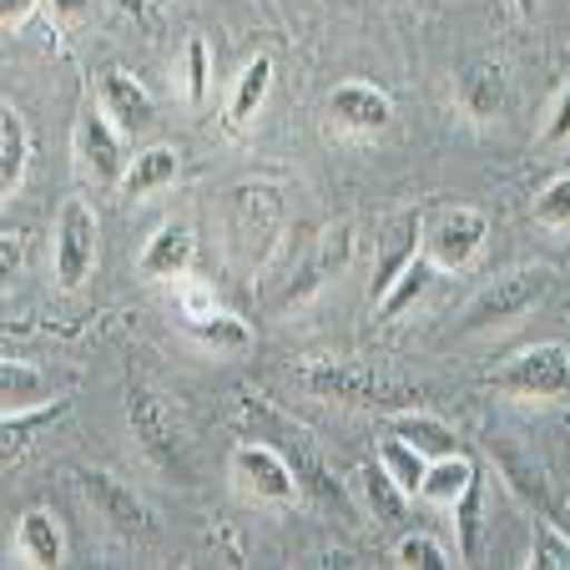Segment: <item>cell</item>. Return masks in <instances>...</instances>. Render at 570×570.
Listing matches in <instances>:
<instances>
[{
    "label": "cell",
    "instance_id": "cell-1",
    "mask_svg": "<svg viewBox=\"0 0 570 570\" xmlns=\"http://www.w3.org/2000/svg\"><path fill=\"white\" fill-rule=\"evenodd\" d=\"M237 420H243V434L268 440V444H278V450L288 454V464L298 470L303 495H308L313 505L328 510V515H338L344 525H354V500H348L344 480H334V470L323 464V454H318V444L308 440V430H298L288 414H278L263 394H243V399H237Z\"/></svg>",
    "mask_w": 570,
    "mask_h": 570
},
{
    "label": "cell",
    "instance_id": "cell-2",
    "mask_svg": "<svg viewBox=\"0 0 570 570\" xmlns=\"http://www.w3.org/2000/svg\"><path fill=\"white\" fill-rule=\"evenodd\" d=\"M298 384L313 399H338L354 410H384V414H404V410H424V389L389 379L379 368L358 364V358H308L298 368Z\"/></svg>",
    "mask_w": 570,
    "mask_h": 570
},
{
    "label": "cell",
    "instance_id": "cell-3",
    "mask_svg": "<svg viewBox=\"0 0 570 570\" xmlns=\"http://www.w3.org/2000/svg\"><path fill=\"white\" fill-rule=\"evenodd\" d=\"M227 480H233V490L243 500H253V505L288 510L303 500L298 470L288 464V454L268 440H253V434H243V444H233V454H227Z\"/></svg>",
    "mask_w": 570,
    "mask_h": 570
},
{
    "label": "cell",
    "instance_id": "cell-4",
    "mask_svg": "<svg viewBox=\"0 0 570 570\" xmlns=\"http://www.w3.org/2000/svg\"><path fill=\"white\" fill-rule=\"evenodd\" d=\"M550 283H556V273H550L546 263H525V268L500 273V278H490L470 298L460 328H464V334H480V328H500V323L525 318L530 308H540V303H546Z\"/></svg>",
    "mask_w": 570,
    "mask_h": 570
},
{
    "label": "cell",
    "instance_id": "cell-5",
    "mask_svg": "<svg viewBox=\"0 0 570 570\" xmlns=\"http://www.w3.org/2000/svg\"><path fill=\"white\" fill-rule=\"evenodd\" d=\"M490 384H495L500 394L556 404V399L570 394V348L566 344H530V348H520V354H510L505 364L490 374Z\"/></svg>",
    "mask_w": 570,
    "mask_h": 570
},
{
    "label": "cell",
    "instance_id": "cell-6",
    "mask_svg": "<svg viewBox=\"0 0 570 570\" xmlns=\"http://www.w3.org/2000/svg\"><path fill=\"white\" fill-rule=\"evenodd\" d=\"M127 424H131V434H137L141 454H147L161 474H173L177 484H193V460H187L183 440H177L167 404H161L151 389H141V384L127 389Z\"/></svg>",
    "mask_w": 570,
    "mask_h": 570
},
{
    "label": "cell",
    "instance_id": "cell-7",
    "mask_svg": "<svg viewBox=\"0 0 570 570\" xmlns=\"http://www.w3.org/2000/svg\"><path fill=\"white\" fill-rule=\"evenodd\" d=\"M97 213L81 197H66L56 213V233H51V258H56V283L66 293H76L97 268Z\"/></svg>",
    "mask_w": 570,
    "mask_h": 570
},
{
    "label": "cell",
    "instance_id": "cell-8",
    "mask_svg": "<svg viewBox=\"0 0 570 570\" xmlns=\"http://www.w3.org/2000/svg\"><path fill=\"white\" fill-rule=\"evenodd\" d=\"M81 495L91 500V510H97L117 535H127V540H151L157 535V515L147 510V500H141L131 484H121L117 474L81 470Z\"/></svg>",
    "mask_w": 570,
    "mask_h": 570
},
{
    "label": "cell",
    "instance_id": "cell-9",
    "mask_svg": "<svg viewBox=\"0 0 570 570\" xmlns=\"http://www.w3.org/2000/svg\"><path fill=\"white\" fill-rule=\"evenodd\" d=\"M484 237H490V217H484L480 207H450V213H440V223L424 233V253L434 258L440 273H464L484 253Z\"/></svg>",
    "mask_w": 570,
    "mask_h": 570
},
{
    "label": "cell",
    "instance_id": "cell-10",
    "mask_svg": "<svg viewBox=\"0 0 570 570\" xmlns=\"http://www.w3.org/2000/svg\"><path fill=\"white\" fill-rule=\"evenodd\" d=\"M121 137L127 131L107 117V107H87L81 121H76V161L81 173L101 187H121L127 177V151H121Z\"/></svg>",
    "mask_w": 570,
    "mask_h": 570
},
{
    "label": "cell",
    "instance_id": "cell-11",
    "mask_svg": "<svg viewBox=\"0 0 570 570\" xmlns=\"http://www.w3.org/2000/svg\"><path fill=\"white\" fill-rule=\"evenodd\" d=\"M328 117L354 137H374L394 121V101H389V91L368 87V81H338L334 97H328Z\"/></svg>",
    "mask_w": 570,
    "mask_h": 570
},
{
    "label": "cell",
    "instance_id": "cell-12",
    "mask_svg": "<svg viewBox=\"0 0 570 570\" xmlns=\"http://www.w3.org/2000/svg\"><path fill=\"white\" fill-rule=\"evenodd\" d=\"M379 243H384V248H379V263H374V303L384 298L389 283H394L399 273H404L424 253V213H420V207H410V213H394Z\"/></svg>",
    "mask_w": 570,
    "mask_h": 570
},
{
    "label": "cell",
    "instance_id": "cell-13",
    "mask_svg": "<svg viewBox=\"0 0 570 570\" xmlns=\"http://www.w3.org/2000/svg\"><path fill=\"white\" fill-rule=\"evenodd\" d=\"M101 107H107V117L117 121L127 137H141V131L157 121V101H151V91L141 87L131 71H107L101 76Z\"/></svg>",
    "mask_w": 570,
    "mask_h": 570
},
{
    "label": "cell",
    "instance_id": "cell-14",
    "mask_svg": "<svg viewBox=\"0 0 570 570\" xmlns=\"http://www.w3.org/2000/svg\"><path fill=\"white\" fill-rule=\"evenodd\" d=\"M490 460L500 464V474H505V484L515 490L520 500H525L530 510H540L546 520H560V500H556V490H550V480H546V470H540L535 460H525V454H515L505 440H490Z\"/></svg>",
    "mask_w": 570,
    "mask_h": 570
},
{
    "label": "cell",
    "instance_id": "cell-15",
    "mask_svg": "<svg viewBox=\"0 0 570 570\" xmlns=\"http://www.w3.org/2000/svg\"><path fill=\"white\" fill-rule=\"evenodd\" d=\"M193 227L187 223H161L157 233L147 237V248H141V278L151 283H177L187 268H193Z\"/></svg>",
    "mask_w": 570,
    "mask_h": 570
},
{
    "label": "cell",
    "instance_id": "cell-16",
    "mask_svg": "<svg viewBox=\"0 0 570 570\" xmlns=\"http://www.w3.org/2000/svg\"><path fill=\"white\" fill-rule=\"evenodd\" d=\"M16 566H31V570L66 566V535L51 510L36 505L21 515V525H16Z\"/></svg>",
    "mask_w": 570,
    "mask_h": 570
},
{
    "label": "cell",
    "instance_id": "cell-17",
    "mask_svg": "<svg viewBox=\"0 0 570 570\" xmlns=\"http://www.w3.org/2000/svg\"><path fill=\"white\" fill-rule=\"evenodd\" d=\"M183 177V151L177 147H147L127 161V177H121V197L141 203L151 193H167V187Z\"/></svg>",
    "mask_w": 570,
    "mask_h": 570
},
{
    "label": "cell",
    "instance_id": "cell-18",
    "mask_svg": "<svg viewBox=\"0 0 570 570\" xmlns=\"http://www.w3.org/2000/svg\"><path fill=\"white\" fill-rule=\"evenodd\" d=\"M183 328H187V334H193L203 348H213V354H227V358H237V354H248V348H253L248 318H237V313H227V308H213V313H197V318H183Z\"/></svg>",
    "mask_w": 570,
    "mask_h": 570
},
{
    "label": "cell",
    "instance_id": "cell-19",
    "mask_svg": "<svg viewBox=\"0 0 570 570\" xmlns=\"http://www.w3.org/2000/svg\"><path fill=\"white\" fill-rule=\"evenodd\" d=\"M31 167V131L16 107H0V197H16Z\"/></svg>",
    "mask_w": 570,
    "mask_h": 570
},
{
    "label": "cell",
    "instance_id": "cell-20",
    "mask_svg": "<svg viewBox=\"0 0 570 570\" xmlns=\"http://www.w3.org/2000/svg\"><path fill=\"white\" fill-rule=\"evenodd\" d=\"M268 91H273V56H253V61L243 66V76L233 81V91H227V127L233 131L248 127L263 111Z\"/></svg>",
    "mask_w": 570,
    "mask_h": 570
},
{
    "label": "cell",
    "instance_id": "cell-21",
    "mask_svg": "<svg viewBox=\"0 0 570 570\" xmlns=\"http://www.w3.org/2000/svg\"><path fill=\"white\" fill-rule=\"evenodd\" d=\"M460 107L470 121H495L505 107V71L495 61H480L460 76Z\"/></svg>",
    "mask_w": 570,
    "mask_h": 570
},
{
    "label": "cell",
    "instance_id": "cell-22",
    "mask_svg": "<svg viewBox=\"0 0 570 570\" xmlns=\"http://www.w3.org/2000/svg\"><path fill=\"white\" fill-rule=\"evenodd\" d=\"M450 525H454V556L460 566L480 560V540H484V474H474L470 490L450 505Z\"/></svg>",
    "mask_w": 570,
    "mask_h": 570
},
{
    "label": "cell",
    "instance_id": "cell-23",
    "mask_svg": "<svg viewBox=\"0 0 570 570\" xmlns=\"http://www.w3.org/2000/svg\"><path fill=\"white\" fill-rule=\"evenodd\" d=\"M358 495H364V510L374 515V525H399V520H404V510H410V500H414V495H404V490H399V480L379 460L358 470Z\"/></svg>",
    "mask_w": 570,
    "mask_h": 570
},
{
    "label": "cell",
    "instance_id": "cell-24",
    "mask_svg": "<svg viewBox=\"0 0 570 570\" xmlns=\"http://www.w3.org/2000/svg\"><path fill=\"white\" fill-rule=\"evenodd\" d=\"M389 434L410 440L414 450L430 454V460H440V454H454V450H460V434H454L444 420L424 414V410H404V414H394V420H389Z\"/></svg>",
    "mask_w": 570,
    "mask_h": 570
},
{
    "label": "cell",
    "instance_id": "cell-25",
    "mask_svg": "<svg viewBox=\"0 0 570 570\" xmlns=\"http://www.w3.org/2000/svg\"><path fill=\"white\" fill-rule=\"evenodd\" d=\"M348 253H354V233H348V227H334V233L323 237V248L308 258V268L298 273V283L288 288V303H298V298H308L313 288H323V283L348 263Z\"/></svg>",
    "mask_w": 570,
    "mask_h": 570
},
{
    "label": "cell",
    "instance_id": "cell-26",
    "mask_svg": "<svg viewBox=\"0 0 570 570\" xmlns=\"http://www.w3.org/2000/svg\"><path fill=\"white\" fill-rule=\"evenodd\" d=\"M434 273H440V268H434V258H430V253H420V258H414L410 268H404L394 283H389V293L374 303V313H379V318H389V323H394V318H404V313H410L414 303H420L424 293H430Z\"/></svg>",
    "mask_w": 570,
    "mask_h": 570
},
{
    "label": "cell",
    "instance_id": "cell-27",
    "mask_svg": "<svg viewBox=\"0 0 570 570\" xmlns=\"http://www.w3.org/2000/svg\"><path fill=\"white\" fill-rule=\"evenodd\" d=\"M0 394H6V414L51 404V384H46V374L36 364H26V358H6V368H0Z\"/></svg>",
    "mask_w": 570,
    "mask_h": 570
},
{
    "label": "cell",
    "instance_id": "cell-28",
    "mask_svg": "<svg viewBox=\"0 0 570 570\" xmlns=\"http://www.w3.org/2000/svg\"><path fill=\"white\" fill-rule=\"evenodd\" d=\"M480 474V464L470 460L464 450H454V454H440V460H430V480H424V500L430 505H444L450 510L454 500L470 490V480Z\"/></svg>",
    "mask_w": 570,
    "mask_h": 570
},
{
    "label": "cell",
    "instance_id": "cell-29",
    "mask_svg": "<svg viewBox=\"0 0 570 570\" xmlns=\"http://www.w3.org/2000/svg\"><path fill=\"white\" fill-rule=\"evenodd\" d=\"M379 464L394 474L404 495H424V480H430V454H420L410 440L389 434V440L379 444Z\"/></svg>",
    "mask_w": 570,
    "mask_h": 570
},
{
    "label": "cell",
    "instance_id": "cell-30",
    "mask_svg": "<svg viewBox=\"0 0 570 570\" xmlns=\"http://www.w3.org/2000/svg\"><path fill=\"white\" fill-rule=\"evenodd\" d=\"M71 410L66 399H56V404H41V410H21V414H6V460H16V454L31 444L36 430H46V424H56L61 414Z\"/></svg>",
    "mask_w": 570,
    "mask_h": 570
},
{
    "label": "cell",
    "instance_id": "cell-31",
    "mask_svg": "<svg viewBox=\"0 0 570 570\" xmlns=\"http://www.w3.org/2000/svg\"><path fill=\"white\" fill-rule=\"evenodd\" d=\"M530 566L535 570H570V530L560 525V520L540 515L535 546H530Z\"/></svg>",
    "mask_w": 570,
    "mask_h": 570
},
{
    "label": "cell",
    "instance_id": "cell-32",
    "mask_svg": "<svg viewBox=\"0 0 570 570\" xmlns=\"http://www.w3.org/2000/svg\"><path fill=\"white\" fill-rule=\"evenodd\" d=\"M394 566H404V570H450V566H460V560H454L434 535H404L394 546Z\"/></svg>",
    "mask_w": 570,
    "mask_h": 570
},
{
    "label": "cell",
    "instance_id": "cell-33",
    "mask_svg": "<svg viewBox=\"0 0 570 570\" xmlns=\"http://www.w3.org/2000/svg\"><path fill=\"white\" fill-rule=\"evenodd\" d=\"M183 87H187V101H193V107H203V101H207V87H213V51H207L203 36H193V41H187Z\"/></svg>",
    "mask_w": 570,
    "mask_h": 570
},
{
    "label": "cell",
    "instance_id": "cell-34",
    "mask_svg": "<svg viewBox=\"0 0 570 570\" xmlns=\"http://www.w3.org/2000/svg\"><path fill=\"white\" fill-rule=\"evenodd\" d=\"M535 217L546 227H570V173H560L556 183L535 197Z\"/></svg>",
    "mask_w": 570,
    "mask_h": 570
},
{
    "label": "cell",
    "instance_id": "cell-35",
    "mask_svg": "<svg viewBox=\"0 0 570 570\" xmlns=\"http://www.w3.org/2000/svg\"><path fill=\"white\" fill-rule=\"evenodd\" d=\"M546 141H550V147H560V141H570V81H566V87H560L556 107H550V117H546Z\"/></svg>",
    "mask_w": 570,
    "mask_h": 570
},
{
    "label": "cell",
    "instance_id": "cell-36",
    "mask_svg": "<svg viewBox=\"0 0 570 570\" xmlns=\"http://www.w3.org/2000/svg\"><path fill=\"white\" fill-rule=\"evenodd\" d=\"M36 6H41V0H0V21H6V31H21V26L31 21Z\"/></svg>",
    "mask_w": 570,
    "mask_h": 570
},
{
    "label": "cell",
    "instance_id": "cell-37",
    "mask_svg": "<svg viewBox=\"0 0 570 570\" xmlns=\"http://www.w3.org/2000/svg\"><path fill=\"white\" fill-rule=\"evenodd\" d=\"M51 16L56 21H66V26L91 21V0H51Z\"/></svg>",
    "mask_w": 570,
    "mask_h": 570
},
{
    "label": "cell",
    "instance_id": "cell-38",
    "mask_svg": "<svg viewBox=\"0 0 570 570\" xmlns=\"http://www.w3.org/2000/svg\"><path fill=\"white\" fill-rule=\"evenodd\" d=\"M16 263H21V233H6V248H0V268H6V278L16 273Z\"/></svg>",
    "mask_w": 570,
    "mask_h": 570
},
{
    "label": "cell",
    "instance_id": "cell-39",
    "mask_svg": "<svg viewBox=\"0 0 570 570\" xmlns=\"http://www.w3.org/2000/svg\"><path fill=\"white\" fill-rule=\"evenodd\" d=\"M111 6H117L121 16H131V21H141V16H147V0H111Z\"/></svg>",
    "mask_w": 570,
    "mask_h": 570
},
{
    "label": "cell",
    "instance_id": "cell-40",
    "mask_svg": "<svg viewBox=\"0 0 570 570\" xmlns=\"http://www.w3.org/2000/svg\"><path fill=\"white\" fill-rule=\"evenodd\" d=\"M515 11H520V16H535V11H540V0H515Z\"/></svg>",
    "mask_w": 570,
    "mask_h": 570
}]
</instances>
